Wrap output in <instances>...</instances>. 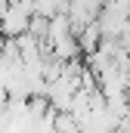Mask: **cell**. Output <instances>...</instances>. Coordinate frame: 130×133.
<instances>
[{
  "mask_svg": "<svg viewBox=\"0 0 130 133\" xmlns=\"http://www.w3.org/2000/svg\"><path fill=\"white\" fill-rule=\"evenodd\" d=\"M37 12L34 9V0H12L3 12H0V31L6 37H19L31 28V16Z\"/></svg>",
  "mask_w": 130,
  "mask_h": 133,
  "instance_id": "1",
  "label": "cell"
},
{
  "mask_svg": "<svg viewBox=\"0 0 130 133\" xmlns=\"http://www.w3.org/2000/svg\"><path fill=\"white\" fill-rule=\"evenodd\" d=\"M99 90H102L105 96H121V93H127V90H130V77L121 71L118 62L99 74Z\"/></svg>",
  "mask_w": 130,
  "mask_h": 133,
  "instance_id": "2",
  "label": "cell"
},
{
  "mask_svg": "<svg viewBox=\"0 0 130 133\" xmlns=\"http://www.w3.org/2000/svg\"><path fill=\"white\" fill-rule=\"evenodd\" d=\"M102 25H99V19L96 22H90V25H84L81 31H77V40H81V50H84V56L87 53H93V50H99V43H102Z\"/></svg>",
  "mask_w": 130,
  "mask_h": 133,
  "instance_id": "3",
  "label": "cell"
},
{
  "mask_svg": "<svg viewBox=\"0 0 130 133\" xmlns=\"http://www.w3.org/2000/svg\"><path fill=\"white\" fill-rule=\"evenodd\" d=\"M62 130H81V121L71 111H56V133H62Z\"/></svg>",
  "mask_w": 130,
  "mask_h": 133,
  "instance_id": "4",
  "label": "cell"
},
{
  "mask_svg": "<svg viewBox=\"0 0 130 133\" xmlns=\"http://www.w3.org/2000/svg\"><path fill=\"white\" fill-rule=\"evenodd\" d=\"M118 130H121V133H130V111L121 118V121H118Z\"/></svg>",
  "mask_w": 130,
  "mask_h": 133,
  "instance_id": "5",
  "label": "cell"
},
{
  "mask_svg": "<svg viewBox=\"0 0 130 133\" xmlns=\"http://www.w3.org/2000/svg\"><path fill=\"white\" fill-rule=\"evenodd\" d=\"M3 46H6V34L0 31V53H3Z\"/></svg>",
  "mask_w": 130,
  "mask_h": 133,
  "instance_id": "6",
  "label": "cell"
}]
</instances>
